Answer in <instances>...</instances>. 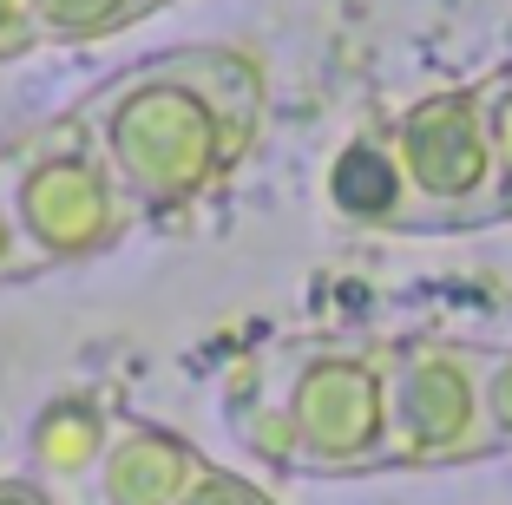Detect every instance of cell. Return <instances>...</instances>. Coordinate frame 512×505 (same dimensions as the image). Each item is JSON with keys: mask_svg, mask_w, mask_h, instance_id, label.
<instances>
[{"mask_svg": "<svg viewBox=\"0 0 512 505\" xmlns=\"http://www.w3.org/2000/svg\"><path fill=\"white\" fill-rule=\"evenodd\" d=\"M197 60H165V66H138V73L112 79L132 112L158 119V138H125V145H99L106 171L119 178V191L132 197V210H158L197 197L204 184L237 158L243 119H224V99L204 92V79H191Z\"/></svg>", "mask_w": 512, "mask_h": 505, "instance_id": "2", "label": "cell"}, {"mask_svg": "<svg viewBox=\"0 0 512 505\" xmlns=\"http://www.w3.org/2000/svg\"><path fill=\"white\" fill-rule=\"evenodd\" d=\"M263 446L296 473L381 466V361L335 355V348L296 361V374L270 401Z\"/></svg>", "mask_w": 512, "mask_h": 505, "instance_id": "3", "label": "cell"}, {"mask_svg": "<svg viewBox=\"0 0 512 505\" xmlns=\"http://www.w3.org/2000/svg\"><path fill=\"white\" fill-rule=\"evenodd\" d=\"M407 184V223H427V204H447L440 223H467L486 217L473 197L499 191L493 184V125H486L480 99H434L401 125L394 145Z\"/></svg>", "mask_w": 512, "mask_h": 505, "instance_id": "4", "label": "cell"}, {"mask_svg": "<svg viewBox=\"0 0 512 505\" xmlns=\"http://www.w3.org/2000/svg\"><path fill=\"white\" fill-rule=\"evenodd\" d=\"M493 184L506 191L499 210H512V99H499V112H493Z\"/></svg>", "mask_w": 512, "mask_h": 505, "instance_id": "8", "label": "cell"}, {"mask_svg": "<svg viewBox=\"0 0 512 505\" xmlns=\"http://www.w3.org/2000/svg\"><path fill=\"white\" fill-rule=\"evenodd\" d=\"M0 505H53V499H46L40 486H20V479H7V486H0Z\"/></svg>", "mask_w": 512, "mask_h": 505, "instance_id": "10", "label": "cell"}, {"mask_svg": "<svg viewBox=\"0 0 512 505\" xmlns=\"http://www.w3.org/2000/svg\"><path fill=\"white\" fill-rule=\"evenodd\" d=\"M499 348L421 342L381 355V466H447L499 453Z\"/></svg>", "mask_w": 512, "mask_h": 505, "instance_id": "1", "label": "cell"}, {"mask_svg": "<svg viewBox=\"0 0 512 505\" xmlns=\"http://www.w3.org/2000/svg\"><path fill=\"white\" fill-rule=\"evenodd\" d=\"M151 7H158V0H151Z\"/></svg>", "mask_w": 512, "mask_h": 505, "instance_id": "11", "label": "cell"}, {"mask_svg": "<svg viewBox=\"0 0 512 505\" xmlns=\"http://www.w3.org/2000/svg\"><path fill=\"white\" fill-rule=\"evenodd\" d=\"M191 473H197V460L171 433L119 427L86 460V486L79 492H86V505H171L191 486Z\"/></svg>", "mask_w": 512, "mask_h": 505, "instance_id": "5", "label": "cell"}, {"mask_svg": "<svg viewBox=\"0 0 512 505\" xmlns=\"http://www.w3.org/2000/svg\"><path fill=\"white\" fill-rule=\"evenodd\" d=\"M20 40H33L27 7H20V0H0V53H7V46H20Z\"/></svg>", "mask_w": 512, "mask_h": 505, "instance_id": "9", "label": "cell"}, {"mask_svg": "<svg viewBox=\"0 0 512 505\" xmlns=\"http://www.w3.org/2000/svg\"><path fill=\"white\" fill-rule=\"evenodd\" d=\"M171 505H270V499H263L256 486H243V479H230V473H204V466H197L191 486H184Z\"/></svg>", "mask_w": 512, "mask_h": 505, "instance_id": "7", "label": "cell"}, {"mask_svg": "<svg viewBox=\"0 0 512 505\" xmlns=\"http://www.w3.org/2000/svg\"><path fill=\"white\" fill-rule=\"evenodd\" d=\"M33 40H99L151 7V0H20Z\"/></svg>", "mask_w": 512, "mask_h": 505, "instance_id": "6", "label": "cell"}]
</instances>
